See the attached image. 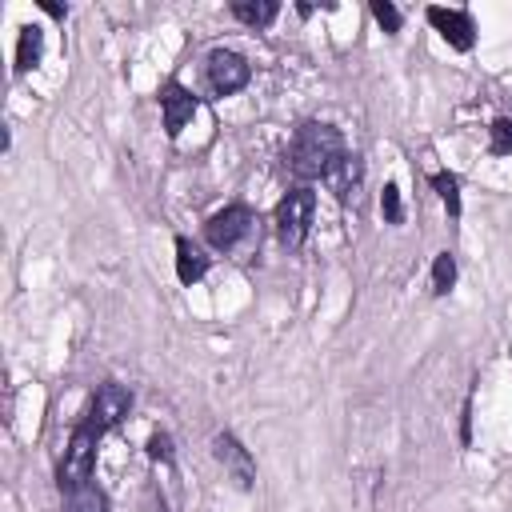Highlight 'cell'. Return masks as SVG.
<instances>
[{"label":"cell","instance_id":"obj_5","mask_svg":"<svg viewBox=\"0 0 512 512\" xmlns=\"http://www.w3.org/2000/svg\"><path fill=\"white\" fill-rule=\"evenodd\" d=\"M248 80H252V64H248L240 52L216 48V52L208 56V88H212L216 96H232V92H240Z\"/></svg>","mask_w":512,"mask_h":512},{"label":"cell","instance_id":"obj_18","mask_svg":"<svg viewBox=\"0 0 512 512\" xmlns=\"http://www.w3.org/2000/svg\"><path fill=\"white\" fill-rule=\"evenodd\" d=\"M372 16H376V24H380L384 32H400V8H396V4L372 0Z\"/></svg>","mask_w":512,"mask_h":512},{"label":"cell","instance_id":"obj_6","mask_svg":"<svg viewBox=\"0 0 512 512\" xmlns=\"http://www.w3.org/2000/svg\"><path fill=\"white\" fill-rule=\"evenodd\" d=\"M128 408H132V392L124 388V384H116V380H104L100 388H96V396H92V404H88V420L100 428V432H108V428H116L124 416H128Z\"/></svg>","mask_w":512,"mask_h":512},{"label":"cell","instance_id":"obj_9","mask_svg":"<svg viewBox=\"0 0 512 512\" xmlns=\"http://www.w3.org/2000/svg\"><path fill=\"white\" fill-rule=\"evenodd\" d=\"M160 112H164V128H168V136H180V128L192 120V112H196V96L184 88V84H176V80H168V84H160Z\"/></svg>","mask_w":512,"mask_h":512},{"label":"cell","instance_id":"obj_21","mask_svg":"<svg viewBox=\"0 0 512 512\" xmlns=\"http://www.w3.org/2000/svg\"><path fill=\"white\" fill-rule=\"evenodd\" d=\"M44 12H52V16H64L68 8H64V4H52V0H44Z\"/></svg>","mask_w":512,"mask_h":512},{"label":"cell","instance_id":"obj_15","mask_svg":"<svg viewBox=\"0 0 512 512\" xmlns=\"http://www.w3.org/2000/svg\"><path fill=\"white\" fill-rule=\"evenodd\" d=\"M452 284H456V260H452V252H436V260H432V292L444 296Z\"/></svg>","mask_w":512,"mask_h":512},{"label":"cell","instance_id":"obj_1","mask_svg":"<svg viewBox=\"0 0 512 512\" xmlns=\"http://www.w3.org/2000/svg\"><path fill=\"white\" fill-rule=\"evenodd\" d=\"M344 156V136L332 128V124H320V120H308L296 128L292 144H288V172L300 176V180H324V172Z\"/></svg>","mask_w":512,"mask_h":512},{"label":"cell","instance_id":"obj_10","mask_svg":"<svg viewBox=\"0 0 512 512\" xmlns=\"http://www.w3.org/2000/svg\"><path fill=\"white\" fill-rule=\"evenodd\" d=\"M364 180V164H360V156L356 152H344L328 172H324V184L336 192V200H348L352 192H356V184Z\"/></svg>","mask_w":512,"mask_h":512},{"label":"cell","instance_id":"obj_19","mask_svg":"<svg viewBox=\"0 0 512 512\" xmlns=\"http://www.w3.org/2000/svg\"><path fill=\"white\" fill-rule=\"evenodd\" d=\"M380 212H384V220H388V224H400V220H404V208H400V192H396V184H388V188H384V196H380Z\"/></svg>","mask_w":512,"mask_h":512},{"label":"cell","instance_id":"obj_2","mask_svg":"<svg viewBox=\"0 0 512 512\" xmlns=\"http://www.w3.org/2000/svg\"><path fill=\"white\" fill-rule=\"evenodd\" d=\"M100 428L84 416L76 428H72V436H68V448H64V460H60V488L64 492H72V488H84L88 484V476H92V464H96V444H100Z\"/></svg>","mask_w":512,"mask_h":512},{"label":"cell","instance_id":"obj_3","mask_svg":"<svg viewBox=\"0 0 512 512\" xmlns=\"http://www.w3.org/2000/svg\"><path fill=\"white\" fill-rule=\"evenodd\" d=\"M312 212H316V192L308 184L292 188L280 204H276V236L284 248H300L308 240L312 228Z\"/></svg>","mask_w":512,"mask_h":512},{"label":"cell","instance_id":"obj_7","mask_svg":"<svg viewBox=\"0 0 512 512\" xmlns=\"http://www.w3.org/2000/svg\"><path fill=\"white\" fill-rule=\"evenodd\" d=\"M212 452H216V460L228 468V476H232L236 488H252V480H256V464H252L248 448H244L232 432H220V436L212 440Z\"/></svg>","mask_w":512,"mask_h":512},{"label":"cell","instance_id":"obj_14","mask_svg":"<svg viewBox=\"0 0 512 512\" xmlns=\"http://www.w3.org/2000/svg\"><path fill=\"white\" fill-rule=\"evenodd\" d=\"M64 512H108V500L100 488L84 484V488H72L68 500H64Z\"/></svg>","mask_w":512,"mask_h":512},{"label":"cell","instance_id":"obj_13","mask_svg":"<svg viewBox=\"0 0 512 512\" xmlns=\"http://www.w3.org/2000/svg\"><path fill=\"white\" fill-rule=\"evenodd\" d=\"M276 12H280V4H276V0H260V4H244V0H236V4H232V16H236V20H244V24H252V28L272 24V20H276Z\"/></svg>","mask_w":512,"mask_h":512},{"label":"cell","instance_id":"obj_17","mask_svg":"<svg viewBox=\"0 0 512 512\" xmlns=\"http://www.w3.org/2000/svg\"><path fill=\"white\" fill-rule=\"evenodd\" d=\"M488 148H492L496 156H508V152H512V120H508V116L492 120V128H488Z\"/></svg>","mask_w":512,"mask_h":512},{"label":"cell","instance_id":"obj_12","mask_svg":"<svg viewBox=\"0 0 512 512\" xmlns=\"http://www.w3.org/2000/svg\"><path fill=\"white\" fill-rule=\"evenodd\" d=\"M40 52H44V32L36 24H24L20 28V44H16V72H28L40 64Z\"/></svg>","mask_w":512,"mask_h":512},{"label":"cell","instance_id":"obj_8","mask_svg":"<svg viewBox=\"0 0 512 512\" xmlns=\"http://www.w3.org/2000/svg\"><path fill=\"white\" fill-rule=\"evenodd\" d=\"M424 16H428V24H432L456 52H468V48H472V40H476L472 32H476V28H472V16H468L464 8H436V4H432Z\"/></svg>","mask_w":512,"mask_h":512},{"label":"cell","instance_id":"obj_16","mask_svg":"<svg viewBox=\"0 0 512 512\" xmlns=\"http://www.w3.org/2000/svg\"><path fill=\"white\" fill-rule=\"evenodd\" d=\"M432 188L440 192L448 216H460V180H456L452 172H436V176H432Z\"/></svg>","mask_w":512,"mask_h":512},{"label":"cell","instance_id":"obj_4","mask_svg":"<svg viewBox=\"0 0 512 512\" xmlns=\"http://www.w3.org/2000/svg\"><path fill=\"white\" fill-rule=\"evenodd\" d=\"M252 232H256V212L248 204H228L216 216H208V224H204V236L216 252H236Z\"/></svg>","mask_w":512,"mask_h":512},{"label":"cell","instance_id":"obj_11","mask_svg":"<svg viewBox=\"0 0 512 512\" xmlns=\"http://www.w3.org/2000/svg\"><path fill=\"white\" fill-rule=\"evenodd\" d=\"M204 272H208V256L188 236H176V276H180V284H196Z\"/></svg>","mask_w":512,"mask_h":512},{"label":"cell","instance_id":"obj_20","mask_svg":"<svg viewBox=\"0 0 512 512\" xmlns=\"http://www.w3.org/2000/svg\"><path fill=\"white\" fill-rule=\"evenodd\" d=\"M148 456L160 460V464H172V440H168L164 432H156V436L148 440Z\"/></svg>","mask_w":512,"mask_h":512}]
</instances>
